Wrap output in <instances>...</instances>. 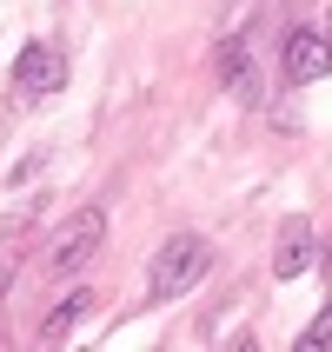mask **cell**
<instances>
[{"label": "cell", "instance_id": "obj_8", "mask_svg": "<svg viewBox=\"0 0 332 352\" xmlns=\"http://www.w3.org/2000/svg\"><path fill=\"white\" fill-rule=\"evenodd\" d=\"M306 352H319V346H332V306H319V319L306 326V339H299Z\"/></svg>", "mask_w": 332, "mask_h": 352}, {"label": "cell", "instance_id": "obj_1", "mask_svg": "<svg viewBox=\"0 0 332 352\" xmlns=\"http://www.w3.org/2000/svg\"><path fill=\"white\" fill-rule=\"evenodd\" d=\"M206 273H213V246H206L199 233H173V239L153 253V266H146V299L166 306V299L193 293Z\"/></svg>", "mask_w": 332, "mask_h": 352}, {"label": "cell", "instance_id": "obj_3", "mask_svg": "<svg viewBox=\"0 0 332 352\" xmlns=\"http://www.w3.org/2000/svg\"><path fill=\"white\" fill-rule=\"evenodd\" d=\"M279 74L293 80V87L326 80L332 74V34H319V27H293V34L279 40Z\"/></svg>", "mask_w": 332, "mask_h": 352}, {"label": "cell", "instance_id": "obj_5", "mask_svg": "<svg viewBox=\"0 0 332 352\" xmlns=\"http://www.w3.org/2000/svg\"><path fill=\"white\" fill-rule=\"evenodd\" d=\"M219 74H226L233 100H246V107L259 100V67H253V47H246V40H226V47H219Z\"/></svg>", "mask_w": 332, "mask_h": 352}, {"label": "cell", "instance_id": "obj_4", "mask_svg": "<svg viewBox=\"0 0 332 352\" xmlns=\"http://www.w3.org/2000/svg\"><path fill=\"white\" fill-rule=\"evenodd\" d=\"M67 87V60H60V47H47V40H34V47H20L14 60V100H47Z\"/></svg>", "mask_w": 332, "mask_h": 352}, {"label": "cell", "instance_id": "obj_7", "mask_svg": "<svg viewBox=\"0 0 332 352\" xmlns=\"http://www.w3.org/2000/svg\"><path fill=\"white\" fill-rule=\"evenodd\" d=\"M87 313H93V286H74V293H67V299L54 306V313H47L40 339H47V346H67V339H74V326H80Z\"/></svg>", "mask_w": 332, "mask_h": 352}, {"label": "cell", "instance_id": "obj_6", "mask_svg": "<svg viewBox=\"0 0 332 352\" xmlns=\"http://www.w3.org/2000/svg\"><path fill=\"white\" fill-rule=\"evenodd\" d=\"M306 266H313V226H306V219H286L279 253H273V279H299Z\"/></svg>", "mask_w": 332, "mask_h": 352}, {"label": "cell", "instance_id": "obj_2", "mask_svg": "<svg viewBox=\"0 0 332 352\" xmlns=\"http://www.w3.org/2000/svg\"><path fill=\"white\" fill-rule=\"evenodd\" d=\"M100 246H107V213H100V206H87V213H74L54 239H47L40 266H47L54 279H74V273H87V266H93Z\"/></svg>", "mask_w": 332, "mask_h": 352}]
</instances>
